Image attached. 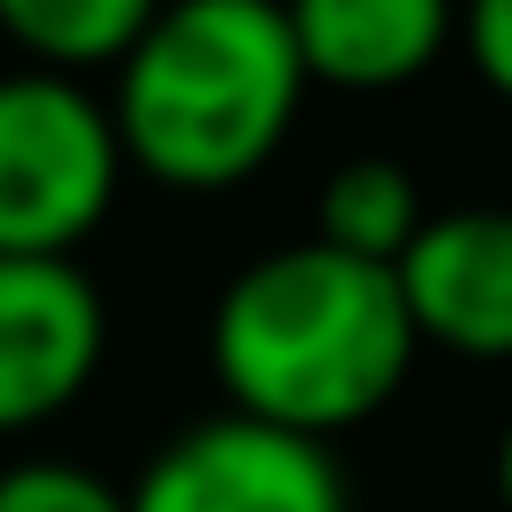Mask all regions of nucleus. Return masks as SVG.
<instances>
[{"instance_id": "obj_1", "label": "nucleus", "mask_w": 512, "mask_h": 512, "mask_svg": "<svg viewBox=\"0 0 512 512\" xmlns=\"http://www.w3.org/2000/svg\"><path fill=\"white\" fill-rule=\"evenodd\" d=\"M416 352L424 344L392 264L344 256L328 240L248 256L208 312V368L224 408L328 448L400 400Z\"/></svg>"}, {"instance_id": "obj_2", "label": "nucleus", "mask_w": 512, "mask_h": 512, "mask_svg": "<svg viewBox=\"0 0 512 512\" xmlns=\"http://www.w3.org/2000/svg\"><path fill=\"white\" fill-rule=\"evenodd\" d=\"M304 56L280 0H160L112 64V128L136 176L232 192L280 160L304 120Z\"/></svg>"}, {"instance_id": "obj_3", "label": "nucleus", "mask_w": 512, "mask_h": 512, "mask_svg": "<svg viewBox=\"0 0 512 512\" xmlns=\"http://www.w3.org/2000/svg\"><path fill=\"white\" fill-rule=\"evenodd\" d=\"M128 176L112 104L48 64L0 72V256H80Z\"/></svg>"}, {"instance_id": "obj_4", "label": "nucleus", "mask_w": 512, "mask_h": 512, "mask_svg": "<svg viewBox=\"0 0 512 512\" xmlns=\"http://www.w3.org/2000/svg\"><path fill=\"white\" fill-rule=\"evenodd\" d=\"M128 512H352V480L328 440L224 408L144 456Z\"/></svg>"}, {"instance_id": "obj_5", "label": "nucleus", "mask_w": 512, "mask_h": 512, "mask_svg": "<svg viewBox=\"0 0 512 512\" xmlns=\"http://www.w3.org/2000/svg\"><path fill=\"white\" fill-rule=\"evenodd\" d=\"M112 312L80 256H0V440L56 424L104 368Z\"/></svg>"}, {"instance_id": "obj_6", "label": "nucleus", "mask_w": 512, "mask_h": 512, "mask_svg": "<svg viewBox=\"0 0 512 512\" xmlns=\"http://www.w3.org/2000/svg\"><path fill=\"white\" fill-rule=\"evenodd\" d=\"M392 280L424 352H448L464 368H512V208L504 200L432 208L416 240L392 256Z\"/></svg>"}, {"instance_id": "obj_7", "label": "nucleus", "mask_w": 512, "mask_h": 512, "mask_svg": "<svg viewBox=\"0 0 512 512\" xmlns=\"http://www.w3.org/2000/svg\"><path fill=\"white\" fill-rule=\"evenodd\" d=\"M304 80L336 96L416 88L456 48V0H280Z\"/></svg>"}, {"instance_id": "obj_8", "label": "nucleus", "mask_w": 512, "mask_h": 512, "mask_svg": "<svg viewBox=\"0 0 512 512\" xmlns=\"http://www.w3.org/2000/svg\"><path fill=\"white\" fill-rule=\"evenodd\" d=\"M424 184L392 160V152H352L320 176V200H312V240L344 248V256H368V264H392L416 224H424Z\"/></svg>"}, {"instance_id": "obj_9", "label": "nucleus", "mask_w": 512, "mask_h": 512, "mask_svg": "<svg viewBox=\"0 0 512 512\" xmlns=\"http://www.w3.org/2000/svg\"><path fill=\"white\" fill-rule=\"evenodd\" d=\"M160 16V0H0V32L24 64H48V72H112L136 32Z\"/></svg>"}, {"instance_id": "obj_10", "label": "nucleus", "mask_w": 512, "mask_h": 512, "mask_svg": "<svg viewBox=\"0 0 512 512\" xmlns=\"http://www.w3.org/2000/svg\"><path fill=\"white\" fill-rule=\"evenodd\" d=\"M0 512H128V488L80 456H16L0 464Z\"/></svg>"}, {"instance_id": "obj_11", "label": "nucleus", "mask_w": 512, "mask_h": 512, "mask_svg": "<svg viewBox=\"0 0 512 512\" xmlns=\"http://www.w3.org/2000/svg\"><path fill=\"white\" fill-rule=\"evenodd\" d=\"M456 48L496 104H512V0H456Z\"/></svg>"}, {"instance_id": "obj_12", "label": "nucleus", "mask_w": 512, "mask_h": 512, "mask_svg": "<svg viewBox=\"0 0 512 512\" xmlns=\"http://www.w3.org/2000/svg\"><path fill=\"white\" fill-rule=\"evenodd\" d=\"M496 504L512 512V416H504V432H496Z\"/></svg>"}]
</instances>
